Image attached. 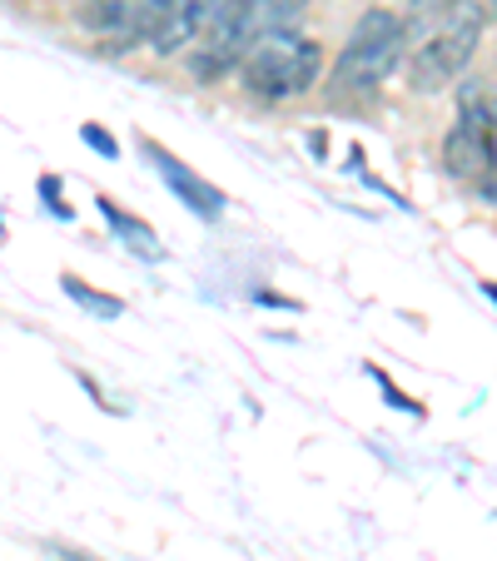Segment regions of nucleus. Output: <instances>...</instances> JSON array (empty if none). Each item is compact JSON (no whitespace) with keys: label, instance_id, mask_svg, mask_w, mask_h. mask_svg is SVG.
Listing matches in <instances>:
<instances>
[{"label":"nucleus","instance_id":"423d86ee","mask_svg":"<svg viewBox=\"0 0 497 561\" xmlns=\"http://www.w3.org/2000/svg\"><path fill=\"white\" fill-rule=\"evenodd\" d=\"M149 154H155L159 174L170 180V190H180V194H184V204H190L194 214H204V219H214V214L224 209V194L214 190V184H204L200 174H190V170H184V164H174V159L165 154V149H159V145H149Z\"/></svg>","mask_w":497,"mask_h":561},{"label":"nucleus","instance_id":"39448f33","mask_svg":"<svg viewBox=\"0 0 497 561\" xmlns=\"http://www.w3.org/2000/svg\"><path fill=\"white\" fill-rule=\"evenodd\" d=\"M219 5H224V0H170V11H165L159 31L149 35V50H155L159 60L190 55L194 41L210 31V21H214V11H219Z\"/></svg>","mask_w":497,"mask_h":561},{"label":"nucleus","instance_id":"f257e3e1","mask_svg":"<svg viewBox=\"0 0 497 561\" xmlns=\"http://www.w3.org/2000/svg\"><path fill=\"white\" fill-rule=\"evenodd\" d=\"M403 50H408V21L398 11H383V5L363 11L343 41L339 60H334V75H328L334 95H373L398 70Z\"/></svg>","mask_w":497,"mask_h":561},{"label":"nucleus","instance_id":"9d476101","mask_svg":"<svg viewBox=\"0 0 497 561\" xmlns=\"http://www.w3.org/2000/svg\"><path fill=\"white\" fill-rule=\"evenodd\" d=\"M41 194H45V204H50V209L60 214V219H70V204H60V184H55L50 174H45V180H41Z\"/></svg>","mask_w":497,"mask_h":561},{"label":"nucleus","instance_id":"6e6552de","mask_svg":"<svg viewBox=\"0 0 497 561\" xmlns=\"http://www.w3.org/2000/svg\"><path fill=\"white\" fill-rule=\"evenodd\" d=\"M453 5H458V0H408V21H413V25H418V21H423V25H438L448 11H453Z\"/></svg>","mask_w":497,"mask_h":561},{"label":"nucleus","instance_id":"f03ea898","mask_svg":"<svg viewBox=\"0 0 497 561\" xmlns=\"http://www.w3.org/2000/svg\"><path fill=\"white\" fill-rule=\"evenodd\" d=\"M324 80V45L294 31H274L244 55L239 85L255 100H298Z\"/></svg>","mask_w":497,"mask_h":561},{"label":"nucleus","instance_id":"7ed1b4c3","mask_svg":"<svg viewBox=\"0 0 497 561\" xmlns=\"http://www.w3.org/2000/svg\"><path fill=\"white\" fill-rule=\"evenodd\" d=\"M487 31V11L477 0H458L453 11L423 35V45L413 50L408 60V85L418 95H438L467 70V60L477 55V41Z\"/></svg>","mask_w":497,"mask_h":561},{"label":"nucleus","instance_id":"1a4fd4ad","mask_svg":"<svg viewBox=\"0 0 497 561\" xmlns=\"http://www.w3.org/2000/svg\"><path fill=\"white\" fill-rule=\"evenodd\" d=\"M80 139H86L90 149H100V154H105V159H115V154H120V149H115V139H110L105 129H95V125H86V129H80Z\"/></svg>","mask_w":497,"mask_h":561},{"label":"nucleus","instance_id":"9b49d317","mask_svg":"<svg viewBox=\"0 0 497 561\" xmlns=\"http://www.w3.org/2000/svg\"><path fill=\"white\" fill-rule=\"evenodd\" d=\"M477 5H483V11H487V15H493V11H497V0H477Z\"/></svg>","mask_w":497,"mask_h":561},{"label":"nucleus","instance_id":"0eeeda50","mask_svg":"<svg viewBox=\"0 0 497 561\" xmlns=\"http://www.w3.org/2000/svg\"><path fill=\"white\" fill-rule=\"evenodd\" d=\"M60 284H65V294H70L80 308H90V313H105V318H120V313H125V304H120L115 294H95V288H86L75 274H60Z\"/></svg>","mask_w":497,"mask_h":561},{"label":"nucleus","instance_id":"ddd939ff","mask_svg":"<svg viewBox=\"0 0 497 561\" xmlns=\"http://www.w3.org/2000/svg\"><path fill=\"white\" fill-rule=\"evenodd\" d=\"M493 139H497V100H493Z\"/></svg>","mask_w":497,"mask_h":561},{"label":"nucleus","instance_id":"f8f14e48","mask_svg":"<svg viewBox=\"0 0 497 561\" xmlns=\"http://www.w3.org/2000/svg\"><path fill=\"white\" fill-rule=\"evenodd\" d=\"M65 561H86V557H80V551H65Z\"/></svg>","mask_w":497,"mask_h":561},{"label":"nucleus","instance_id":"20e7f679","mask_svg":"<svg viewBox=\"0 0 497 561\" xmlns=\"http://www.w3.org/2000/svg\"><path fill=\"white\" fill-rule=\"evenodd\" d=\"M443 164L448 174L467 184H483L497 170V139H493V105L483 100H467L458 110V125L443 135Z\"/></svg>","mask_w":497,"mask_h":561}]
</instances>
